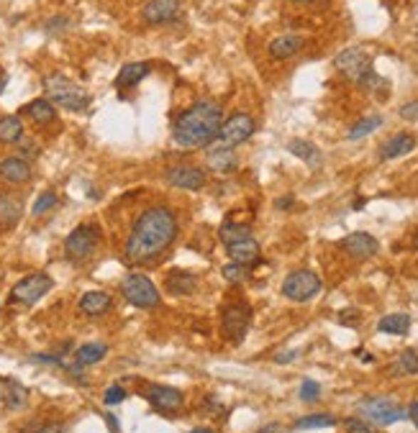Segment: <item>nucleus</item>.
Returning <instances> with one entry per match:
<instances>
[{"label": "nucleus", "instance_id": "1", "mask_svg": "<svg viewBox=\"0 0 418 433\" xmlns=\"http://www.w3.org/2000/svg\"><path fill=\"white\" fill-rule=\"evenodd\" d=\"M177 216L167 205H152L136 218L129 231L123 256L129 264H152L177 239Z\"/></svg>", "mask_w": 418, "mask_h": 433}, {"label": "nucleus", "instance_id": "2", "mask_svg": "<svg viewBox=\"0 0 418 433\" xmlns=\"http://www.w3.org/2000/svg\"><path fill=\"white\" fill-rule=\"evenodd\" d=\"M224 110L219 103L198 100L182 110L172 123V139L182 149H206L219 139Z\"/></svg>", "mask_w": 418, "mask_h": 433}, {"label": "nucleus", "instance_id": "3", "mask_svg": "<svg viewBox=\"0 0 418 433\" xmlns=\"http://www.w3.org/2000/svg\"><path fill=\"white\" fill-rule=\"evenodd\" d=\"M41 88L46 93V100L52 105H59V108L70 110V113H83L90 105V93L78 85L75 80H70L62 72H52L41 80Z\"/></svg>", "mask_w": 418, "mask_h": 433}, {"label": "nucleus", "instance_id": "4", "mask_svg": "<svg viewBox=\"0 0 418 433\" xmlns=\"http://www.w3.org/2000/svg\"><path fill=\"white\" fill-rule=\"evenodd\" d=\"M121 295L129 300L134 308H142V311H149V308L160 306V290L155 287V282L149 280L147 274H126L121 282Z\"/></svg>", "mask_w": 418, "mask_h": 433}, {"label": "nucleus", "instance_id": "5", "mask_svg": "<svg viewBox=\"0 0 418 433\" xmlns=\"http://www.w3.org/2000/svg\"><path fill=\"white\" fill-rule=\"evenodd\" d=\"M98 239H100V229L95 223H80L65 239V256L70 261H88L95 251Z\"/></svg>", "mask_w": 418, "mask_h": 433}, {"label": "nucleus", "instance_id": "6", "mask_svg": "<svg viewBox=\"0 0 418 433\" xmlns=\"http://www.w3.org/2000/svg\"><path fill=\"white\" fill-rule=\"evenodd\" d=\"M357 410L365 415L367 421L377 423V426H392V423L403 421L405 415H408L403 410V405H398L390 397H367V400H362L357 405Z\"/></svg>", "mask_w": 418, "mask_h": 433}, {"label": "nucleus", "instance_id": "7", "mask_svg": "<svg viewBox=\"0 0 418 433\" xmlns=\"http://www.w3.org/2000/svg\"><path fill=\"white\" fill-rule=\"evenodd\" d=\"M54 287V280L46 272H33L11 287V303L16 306H33Z\"/></svg>", "mask_w": 418, "mask_h": 433}, {"label": "nucleus", "instance_id": "8", "mask_svg": "<svg viewBox=\"0 0 418 433\" xmlns=\"http://www.w3.org/2000/svg\"><path fill=\"white\" fill-rule=\"evenodd\" d=\"M318 293H321V280L310 269H296L283 282V295L293 303H305Z\"/></svg>", "mask_w": 418, "mask_h": 433}, {"label": "nucleus", "instance_id": "9", "mask_svg": "<svg viewBox=\"0 0 418 433\" xmlns=\"http://www.w3.org/2000/svg\"><path fill=\"white\" fill-rule=\"evenodd\" d=\"M251 325V308L246 303H234L226 306L221 313V331L231 344H241Z\"/></svg>", "mask_w": 418, "mask_h": 433}, {"label": "nucleus", "instance_id": "10", "mask_svg": "<svg viewBox=\"0 0 418 433\" xmlns=\"http://www.w3.org/2000/svg\"><path fill=\"white\" fill-rule=\"evenodd\" d=\"M254 131H257V123L249 113H234L221 123L219 141L226 147H239V144H246Z\"/></svg>", "mask_w": 418, "mask_h": 433}, {"label": "nucleus", "instance_id": "11", "mask_svg": "<svg viewBox=\"0 0 418 433\" xmlns=\"http://www.w3.org/2000/svg\"><path fill=\"white\" fill-rule=\"evenodd\" d=\"M334 67L347 77V80H354L360 83V77L365 75L367 70H372V57L367 54L362 46H349V49L339 51L334 59Z\"/></svg>", "mask_w": 418, "mask_h": 433}, {"label": "nucleus", "instance_id": "12", "mask_svg": "<svg viewBox=\"0 0 418 433\" xmlns=\"http://www.w3.org/2000/svg\"><path fill=\"white\" fill-rule=\"evenodd\" d=\"M144 397H147L149 405L162 415H172L182 408V392L169 387V385H149V387L144 390Z\"/></svg>", "mask_w": 418, "mask_h": 433}, {"label": "nucleus", "instance_id": "13", "mask_svg": "<svg viewBox=\"0 0 418 433\" xmlns=\"http://www.w3.org/2000/svg\"><path fill=\"white\" fill-rule=\"evenodd\" d=\"M164 177H167L169 185L180 187V190H200V187H206V172L193 165L169 167L167 172H164Z\"/></svg>", "mask_w": 418, "mask_h": 433}, {"label": "nucleus", "instance_id": "14", "mask_svg": "<svg viewBox=\"0 0 418 433\" xmlns=\"http://www.w3.org/2000/svg\"><path fill=\"white\" fill-rule=\"evenodd\" d=\"M180 16V0H147L142 8V19L149 26L172 24Z\"/></svg>", "mask_w": 418, "mask_h": 433}, {"label": "nucleus", "instance_id": "15", "mask_svg": "<svg viewBox=\"0 0 418 433\" xmlns=\"http://www.w3.org/2000/svg\"><path fill=\"white\" fill-rule=\"evenodd\" d=\"M341 249L347 251L352 259H370L380 251V241L375 239L372 234H367V231H354V234L344 236L341 239Z\"/></svg>", "mask_w": 418, "mask_h": 433}, {"label": "nucleus", "instance_id": "16", "mask_svg": "<svg viewBox=\"0 0 418 433\" xmlns=\"http://www.w3.org/2000/svg\"><path fill=\"white\" fill-rule=\"evenodd\" d=\"M226 246V254L229 259L236 261V264H244V267H251L262 259V249H259V241L254 236H246V239H239V241L231 244H224Z\"/></svg>", "mask_w": 418, "mask_h": 433}, {"label": "nucleus", "instance_id": "17", "mask_svg": "<svg viewBox=\"0 0 418 433\" xmlns=\"http://www.w3.org/2000/svg\"><path fill=\"white\" fill-rule=\"evenodd\" d=\"M206 162L213 172H219V174H229L239 167V157H236V152H234V147H226V144H221V141L216 144V147L208 149Z\"/></svg>", "mask_w": 418, "mask_h": 433}, {"label": "nucleus", "instance_id": "18", "mask_svg": "<svg viewBox=\"0 0 418 433\" xmlns=\"http://www.w3.org/2000/svg\"><path fill=\"white\" fill-rule=\"evenodd\" d=\"M416 149V136L408 134V131H400V134L390 136L387 141H382L380 147V160L382 162H390V160H398V157H405Z\"/></svg>", "mask_w": 418, "mask_h": 433}, {"label": "nucleus", "instance_id": "19", "mask_svg": "<svg viewBox=\"0 0 418 433\" xmlns=\"http://www.w3.org/2000/svg\"><path fill=\"white\" fill-rule=\"evenodd\" d=\"M0 179L8 185H26L31 179V165L21 157H8L0 162Z\"/></svg>", "mask_w": 418, "mask_h": 433}, {"label": "nucleus", "instance_id": "20", "mask_svg": "<svg viewBox=\"0 0 418 433\" xmlns=\"http://www.w3.org/2000/svg\"><path fill=\"white\" fill-rule=\"evenodd\" d=\"M23 218V200L14 192H0V229H16Z\"/></svg>", "mask_w": 418, "mask_h": 433}, {"label": "nucleus", "instance_id": "21", "mask_svg": "<svg viewBox=\"0 0 418 433\" xmlns=\"http://www.w3.org/2000/svg\"><path fill=\"white\" fill-rule=\"evenodd\" d=\"M303 46H305V38H303L301 33H283V36L272 38L267 51H270L272 59H290L296 57Z\"/></svg>", "mask_w": 418, "mask_h": 433}, {"label": "nucleus", "instance_id": "22", "mask_svg": "<svg viewBox=\"0 0 418 433\" xmlns=\"http://www.w3.org/2000/svg\"><path fill=\"white\" fill-rule=\"evenodd\" d=\"M167 285L169 295H177V298H185V295H193L198 290V277L193 272H185V269H172L167 274Z\"/></svg>", "mask_w": 418, "mask_h": 433}, {"label": "nucleus", "instance_id": "23", "mask_svg": "<svg viewBox=\"0 0 418 433\" xmlns=\"http://www.w3.org/2000/svg\"><path fill=\"white\" fill-rule=\"evenodd\" d=\"M149 72H152V64H149V62H129V64H123L121 72L116 75V88L118 90L136 88V85L142 83Z\"/></svg>", "mask_w": 418, "mask_h": 433}, {"label": "nucleus", "instance_id": "24", "mask_svg": "<svg viewBox=\"0 0 418 433\" xmlns=\"http://www.w3.org/2000/svg\"><path fill=\"white\" fill-rule=\"evenodd\" d=\"M3 405L8 410H23L28 405V387L21 385L19 380H3Z\"/></svg>", "mask_w": 418, "mask_h": 433}, {"label": "nucleus", "instance_id": "25", "mask_svg": "<svg viewBox=\"0 0 418 433\" xmlns=\"http://www.w3.org/2000/svg\"><path fill=\"white\" fill-rule=\"evenodd\" d=\"M288 152L293 154V157H298L301 162H305V165H308L310 169H318V167L323 165V154H321V149L315 147L313 141L293 139V141L288 144Z\"/></svg>", "mask_w": 418, "mask_h": 433}, {"label": "nucleus", "instance_id": "26", "mask_svg": "<svg viewBox=\"0 0 418 433\" xmlns=\"http://www.w3.org/2000/svg\"><path fill=\"white\" fill-rule=\"evenodd\" d=\"M80 311L85 313V315H103V313L110 311V306H113V300H110L108 293H103V290H90V293H85L83 298H80Z\"/></svg>", "mask_w": 418, "mask_h": 433}, {"label": "nucleus", "instance_id": "27", "mask_svg": "<svg viewBox=\"0 0 418 433\" xmlns=\"http://www.w3.org/2000/svg\"><path fill=\"white\" fill-rule=\"evenodd\" d=\"M21 113L26 115L28 121L36 123V126H46V123H52L54 118H57V110H54V105L46 100V98H36V100H31L28 105H23Z\"/></svg>", "mask_w": 418, "mask_h": 433}, {"label": "nucleus", "instance_id": "28", "mask_svg": "<svg viewBox=\"0 0 418 433\" xmlns=\"http://www.w3.org/2000/svg\"><path fill=\"white\" fill-rule=\"evenodd\" d=\"M105 354H108V346H105L103 341H88V344H83L75 351V364L85 370V367H93V364L103 362Z\"/></svg>", "mask_w": 418, "mask_h": 433}, {"label": "nucleus", "instance_id": "29", "mask_svg": "<svg viewBox=\"0 0 418 433\" xmlns=\"http://www.w3.org/2000/svg\"><path fill=\"white\" fill-rule=\"evenodd\" d=\"M411 328V315L405 313H390V315H382L377 323L380 333H392V336H405Z\"/></svg>", "mask_w": 418, "mask_h": 433}, {"label": "nucleus", "instance_id": "30", "mask_svg": "<svg viewBox=\"0 0 418 433\" xmlns=\"http://www.w3.org/2000/svg\"><path fill=\"white\" fill-rule=\"evenodd\" d=\"M23 141V123L19 115L0 118V144H21Z\"/></svg>", "mask_w": 418, "mask_h": 433}, {"label": "nucleus", "instance_id": "31", "mask_svg": "<svg viewBox=\"0 0 418 433\" xmlns=\"http://www.w3.org/2000/svg\"><path fill=\"white\" fill-rule=\"evenodd\" d=\"M392 375L411 377L418 375V349H405L395 362H392Z\"/></svg>", "mask_w": 418, "mask_h": 433}, {"label": "nucleus", "instance_id": "32", "mask_svg": "<svg viewBox=\"0 0 418 433\" xmlns=\"http://www.w3.org/2000/svg\"><path fill=\"white\" fill-rule=\"evenodd\" d=\"M382 126V115H365L362 121H357L354 123L352 128H349V136L347 139L349 141H360V139H365V136H370L372 131H377V128Z\"/></svg>", "mask_w": 418, "mask_h": 433}, {"label": "nucleus", "instance_id": "33", "mask_svg": "<svg viewBox=\"0 0 418 433\" xmlns=\"http://www.w3.org/2000/svg\"><path fill=\"white\" fill-rule=\"evenodd\" d=\"M357 85H360L362 90H367V93L377 95V98H387L385 93L390 90V85H387L385 80H382V77H380L375 70H367L365 75L360 77V83H357Z\"/></svg>", "mask_w": 418, "mask_h": 433}, {"label": "nucleus", "instance_id": "34", "mask_svg": "<svg viewBox=\"0 0 418 433\" xmlns=\"http://www.w3.org/2000/svg\"><path fill=\"white\" fill-rule=\"evenodd\" d=\"M336 426V418L331 413H315V415H305V418H298L296 421V431H310V428H331Z\"/></svg>", "mask_w": 418, "mask_h": 433}, {"label": "nucleus", "instance_id": "35", "mask_svg": "<svg viewBox=\"0 0 418 433\" xmlns=\"http://www.w3.org/2000/svg\"><path fill=\"white\" fill-rule=\"evenodd\" d=\"M219 236H221V241L224 244L239 241V239L251 236V226H246V223H236V221H226L224 226H221Z\"/></svg>", "mask_w": 418, "mask_h": 433}, {"label": "nucleus", "instance_id": "36", "mask_svg": "<svg viewBox=\"0 0 418 433\" xmlns=\"http://www.w3.org/2000/svg\"><path fill=\"white\" fill-rule=\"evenodd\" d=\"M54 205H57V192L54 190H44L39 195V198H36V203H33V216H44V213H49L54 208Z\"/></svg>", "mask_w": 418, "mask_h": 433}, {"label": "nucleus", "instance_id": "37", "mask_svg": "<svg viewBox=\"0 0 418 433\" xmlns=\"http://www.w3.org/2000/svg\"><path fill=\"white\" fill-rule=\"evenodd\" d=\"M224 280H229L231 285H239V282L249 280V267L231 261V264H226V267H224Z\"/></svg>", "mask_w": 418, "mask_h": 433}, {"label": "nucleus", "instance_id": "38", "mask_svg": "<svg viewBox=\"0 0 418 433\" xmlns=\"http://www.w3.org/2000/svg\"><path fill=\"white\" fill-rule=\"evenodd\" d=\"M321 397V385L313 382V380H303L301 382V400L303 402H313Z\"/></svg>", "mask_w": 418, "mask_h": 433}, {"label": "nucleus", "instance_id": "39", "mask_svg": "<svg viewBox=\"0 0 418 433\" xmlns=\"http://www.w3.org/2000/svg\"><path fill=\"white\" fill-rule=\"evenodd\" d=\"M344 428H347V433H377V428H375L372 423L362 421V418H347Z\"/></svg>", "mask_w": 418, "mask_h": 433}, {"label": "nucleus", "instance_id": "40", "mask_svg": "<svg viewBox=\"0 0 418 433\" xmlns=\"http://www.w3.org/2000/svg\"><path fill=\"white\" fill-rule=\"evenodd\" d=\"M123 400H126V390H123L121 385H110V387L105 390L103 402L108 408H113V405H118V402H123Z\"/></svg>", "mask_w": 418, "mask_h": 433}, {"label": "nucleus", "instance_id": "41", "mask_svg": "<svg viewBox=\"0 0 418 433\" xmlns=\"http://www.w3.org/2000/svg\"><path fill=\"white\" fill-rule=\"evenodd\" d=\"M21 433H67V428L62 423H39L36 428H23Z\"/></svg>", "mask_w": 418, "mask_h": 433}, {"label": "nucleus", "instance_id": "42", "mask_svg": "<svg viewBox=\"0 0 418 433\" xmlns=\"http://www.w3.org/2000/svg\"><path fill=\"white\" fill-rule=\"evenodd\" d=\"M400 118H405V121H418V100L405 103L403 108H400Z\"/></svg>", "mask_w": 418, "mask_h": 433}, {"label": "nucleus", "instance_id": "43", "mask_svg": "<svg viewBox=\"0 0 418 433\" xmlns=\"http://www.w3.org/2000/svg\"><path fill=\"white\" fill-rule=\"evenodd\" d=\"M67 26H70V21H67V19H52L49 24L44 26V31L46 33H59L62 28H67Z\"/></svg>", "mask_w": 418, "mask_h": 433}, {"label": "nucleus", "instance_id": "44", "mask_svg": "<svg viewBox=\"0 0 418 433\" xmlns=\"http://www.w3.org/2000/svg\"><path fill=\"white\" fill-rule=\"evenodd\" d=\"M206 410L208 413L213 415V418H219V415H224V405H221V400H216V397H208V402H206Z\"/></svg>", "mask_w": 418, "mask_h": 433}, {"label": "nucleus", "instance_id": "45", "mask_svg": "<svg viewBox=\"0 0 418 433\" xmlns=\"http://www.w3.org/2000/svg\"><path fill=\"white\" fill-rule=\"evenodd\" d=\"M257 433H285V428L280 426V423H267V426H262Z\"/></svg>", "mask_w": 418, "mask_h": 433}, {"label": "nucleus", "instance_id": "46", "mask_svg": "<svg viewBox=\"0 0 418 433\" xmlns=\"http://www.w3.org/2000/svg\"><path fill=\"white\" fill-rule=\"evenodd\" d=\"M405 413H408V418H411L413 426H416V431H418V400H416V402H411V408L405 410Z\"/></svg>", "mask_w": 418, "mask_h": 433}, {"label": "nucleus", "instance_id": "47", "mask_svg": "<svg viewBox=\"0 0 418 433\" xmlns=\"http://www.w3.org/2000/svg\"><path fill=\"white\" fill-rule=\"evenodd\" d=\"M296 357H298V351H283V354H277V362H280V364H290Z\"/></svg>", "mask_w": 418, "mask_h": 433}, {"label": "nucleus", "instance_id": "48", "mask_svg": "<svg viewBox=\"0 0 418 433\" xmlns=\"http://www.w3.org/2000/svg\"><path fill=\"white\" fill-rule=\"evenodd\" d=\"M293 203H296V198H293V195H285L283 200H277V208H293Z\"/></svg>", "mask_w": 418, "mask_h": 433}, {"label": "nucleus", "instance_id": "49", "mask_svg": "<svg viewBox=\"0 0 418 433\" xmlns=\"http://www.w3.org/2000/svg\"><path fill=\"white\" fill-rule=\"evenodd\" d=\"M105 421L110 423V431H113V433H121V428H118V421L113 418V415H105Z\"/></svg>", "mask_w": 418, "mask_h": 433}, {"label": "nucleus", "instance_id": "50", "mask_svg": "<svg viewBox=\"0 0 418 433\" xmlns=\"http://www.w3.org/2000/svg\"><path fill=\"white\" fill-rule=\"evenodd\" d=\"M6 85H8V75H6V70H0V95H3Z\"/></svg>", "mask_w": 418, "mask_h": 433}, {"label": "nucleus", "instance_id": "51", "mask_svg": "<svg viewBox=\"0 0 418 433\" xmlns=\"http://www.w3.org/2000/svg\"><path fill=\"white\" fill-rule=\"evenodd\" d=\"M190 433H216V431H211V428H203V426H200V428H193Z\"/></svg>", "mask_w": 418, "mask_h": 433}, {"label": "nucleus", "instance_id": "52", "mask_svg": "<svg viewBox=\"0 0 418 433\" xmlns=\"http://www.w3.org/2000/svg\"><path fill=\"white\" fill-rule=\"evenodd\" d=\"M411 246H413V249H418V229L413 231V241H411Z\"/></svg>", "mask_w": 418, "mask_h": 433}, {"label": "nucleus", "instance_id": "53", "mask_svg": "<svg viewBox=\"0 0 418 433\" xmlns=\"http://www.w3.org/2000/svg\"><path fill=\"white\" fill-rule=\"evenodd\" d=\"M288 3H298V6H303V3H313V0H288Z\"/></svg>", "mask_w": 418, "mask_h": 433}]
</instances>
